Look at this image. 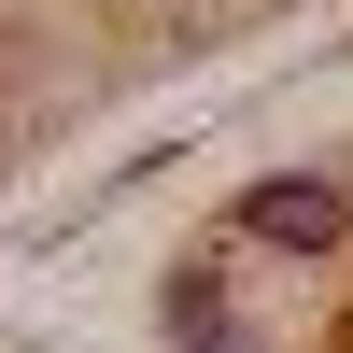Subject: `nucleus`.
<instances>
[{
  "instance_id": "1",
  "label": "nucleus",
  "mask_w": 353,
  "mask_h": 353,
  "mask_svg": "<svg viewBox=\"0 0 353 353\" xmlns=\"http://www.w3.org/2000/svg\"><path fill=\"white\" fill-rule=\"evenodd\" d=\"M241 241H269V254H339V184H311V170L241 184Z\"/></svg>"
},
{
  "instance_id": "2",
  "label": "nucleus",
  "mask_w": 353,
  "mask_h": 353,
  "mask_svg": "<svg viewBox=\"0 0 353 353\" xmlns=\"http://www.w3.org/2000/svg\"><path fill=\"white\" fill-rule=\"evenodd\" d=\"M170 339H198V353H254L241 325H226V297H212V269H184V283H170Z\"/></svg>"
}]
</instances>
